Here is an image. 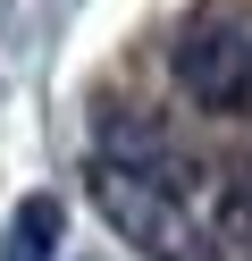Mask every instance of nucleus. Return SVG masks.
I'll use <instances>...</instances> for the list:
<instances>
[{"label": "nucleus", "instance_id": "2", "mask_svg": "<svg viewBox=\"0 0 252 261\" xmlns=\"http://www.w3.org/2000/svg\"><path fill=\"white\" fill-rule=\"evenodd\" d=\"M168 76L210 118H252V0H193L168 25Z\"/></svg>", "mask_w": 252, "mask_h": 261}, {"label": "nucleus", "instance_id": "1", "mask_svg": "<svg viewBox=\"0 0 252 261\" xmlns=\"http://www.w3.org/2000/svg\"><path fill=\"white\" fill-rule=\"evenodd\" d=\"M93 211L143 261H218V169L151 118H109L93 143Z\"/></svg>", "mask_w": 252, "mask_h": 261}, {"label": "nucleus", "instance_id": "3", "mask_svg": "<svg viewBox=\"0 0 252 261\" xmlns=\"http://www.w3.org/2000/svg\"><path fill=\"white\" fill-rule=\"evenodd\" d=\"M218 261H252V160L218 169Z\"/></svg>", "mask_w": 252, "mask_h": 261}]
</instances>
